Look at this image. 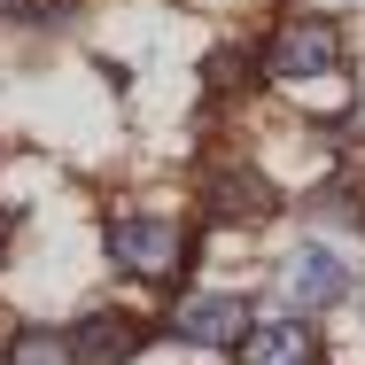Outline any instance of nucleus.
Here are the masks:
<instances>
[{
	"mask_svg": "<svg viewBox=\"0 0 365 365\" xmlns=\"http://www.w3.org/2000/svg\"><path fill=\"white\" fill-rule=\"evenodd\" d=\"M264 71H272V78H288V86L334 78V71H342V31H334L327 16H288V24L272 31V55H264Z\"/></svg>",
	"mask_w": 365,
	"mask_h": 365,
	"instance_id": "f03ea898",
	"label": "nucleus"
},
{
	"mask_svg": "<svg viewBox=\"0 0 365 365\" xmlns=\"http://www.w3.org/2000/svg\"><path fill=\"white\" fill-rule=\"evenodd\" d=\"M0 365H71V334H55V327H16L8 350H0Z\"/></svg>",
	"mask_w": 365,
	"mask_h": 365,
	"instance_id": "6e6552de",
	"label": "nucleus"
},
{
	"mask_svg": "<svg viewBox=\"0 0 365 365\" xmlns=\"http://www.w3.org/2000/svg\"><path fill=\"white\" fill-rule=\"evenodd\" d=\"M109 264L117 272H133V280H171L179 264H187V233L179 218H109Z\"/></svg>",
	"mask_w": 365,
	"mask_h": 365,
	"instance_id": "f257e3e1",
	"label": "nucleus"
},
{
	"mask_svg": "<svg viewBox=\"0 0 365 365\" xmlns=\"http://www.w3.org/2000/svg\"><path fill=\"white\" fill-rule=\"evenodd\" d=\"M280 288H288V303H303V311H334V303L350 295V257H334L327 241H303L288 264H280Z\"/></svg>",
	"mask_w": 365,
	"mask_h": 365,
	"instance_id": "20e7f679",
	"label": "nucleus"
},
{
	"mask_svg": "<svg viewBox=\"0 0 365 365\" xmlns=\"http://www.w3.org/2000/svg\"><path fill=\"white\" fill-rule=\"evenodd\" d=\"M163 327L179 342H195V350H241V334L257 327V311H249V295H179V311Z\"/></svg>",
	"mask_w": 365,
	"mask_h": 365,
	"instance_id": "7ed1b4c3",
	"label": "nucleus"
},
{
	"mask_svg": "<svg viewBox=\"0 0 365 365\" xmlns=\"http://www.w3.org/2000/svg\"><path fill=\"white\" fill-rule=\"evenodd\" d=\"M233 358L241 365H319V334H311L303 319H257Z\"/></svg>",
	"mask_w": 365,
	"mask_h": 365,
	"instance_id": "423d86ee",
	"label": "nucleus"
},
{
	"mask_svg": "<svg viewBox=\"0 0 365 365\" xmlns=\"http://www.w3.org/2000/svg\"><path fill=\"white\" fill-rule=\"evenodd\" d=\"M140 342H148L140 311H93V319H78V334H71V365H125Z\"/></svg>",
	"mask_w": 365,
	"mask_h": 365,
	"instance_id": "39448f33",
	"label": "nucleus"
},
{
	"mask_svg": "<svg viewBox=\"0 0 365 365\" xmlns=\"http://www.w3.org/2000/svg\"><path fill=\"white\" fill-rule=\"evenodd\" d=\"M202 218H218V225H257V218H272V195H264V179L257 171H210L202 179Z\"/></svg>",
	"mask_w": 365,
	"mask_h": 365,
	"instance_id": "0eeeda50",
	"label": "nucleus"
}]
</instances>
